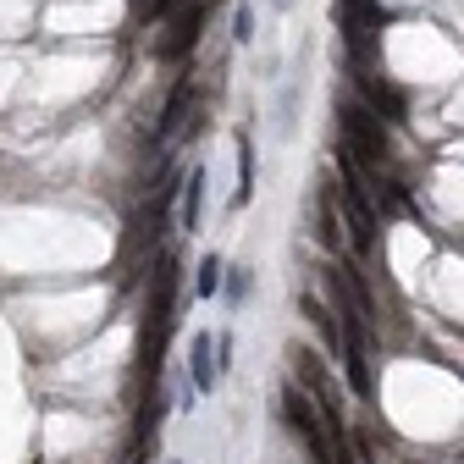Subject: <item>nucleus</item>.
<instances>
[{
  "instance_id": "obj_14",
  "label": "nucleus",
  "mask_w": 464,
  "mask_h": 464,
  "mask_svg": "<svg viewBox=\"0 0 464 464\" xmlns=\"http://www.w3.org/2000/svg\"><path fill=\"white\" fill-rule=\"evenodd\" d=\"M216 287H221V260H216V255H205V266H199V276H194V294H199V299H210Z\"/></svg>"
},
{
  "instance_id": "obj_10",
  "label": "nucleus",
  "mask_w": 464,
  "mask_h": 464,
  "mask_svg": "<svg viewBox=\"0 0 464 464\" xmlns=\"http://www.w3.org/2000/svg\"><path fill=\"white\" fill-rule=\"evenodd\" d=\"M188 100H194V78H178V89H171V100H166V116H160V139H171V133L183 128Z\"/></svg>"
},
{
  "instance_id": "obj_6",
  "label": "nucleus",
  "mask_w": 464,
  "mask_h": 464,
  "mask_svg": "<svg viewBox=\"0 0 464 464\" xmlns=\"http://www.w3.org/2000/svg\"><path fill=\"white\" fill-rule=\"evenodd\" d=\"M354 78H360V89H365V105L382 116V122H403V116H410V100H403L398 83H387L382 72H354Z\"/></svg>"
},
{
  "instance_id": "obj_2",
  "label": "nucleus",
  "mask_w": 464,
  "mask_h": 464,
  "mask_svg": "<svg viewBox=\"0 0 464 464\" xmlns=\"http://www.w3.org/2000/svg\"><path fill=\"white\" fill-rule=\"evenodd\" d=\"M171 321H178V255H166L160 282H155V304H150V315H144V337H139V371H144V382L155 376V360L166 354Z\"/></svg>"
},
{
  "instance_id": "obj_3",
  "label": "nucleus",
  "mask_w": 464,
  "mask_h": 464,
  "mask_svg": "<svg viewBox=\"0 0 464 464\" xmlns=\"http://www.w3.org/2000/svg\"><path fill=\"white\" fill-rule=\"evenodd\" d=\"M337 205H343V221H348L354 249H371L376 244V199L360 183V166H354V155H348V150L337 155Z\"/></svg>"
},
{
  "instance_id": "obj_17",
  "label": "nucleus",
  "mask_w": 464,
  "mask_h": 464,
  "mask_svg": "<svg viewBox=\"0 0 464 464\" xmlns=\"http://www.w3.org/2000/svg\"><path fill=\"white\" fill-rule=\"evenodd\" d=\"M178 6H188V0H155V6H150V17H155V23H166V17L178 12Z\"/></svg>"
},
{
  "instance_id": "obj_16",
  "label": "nucleus",
  "mask_w": 464,
  "mask_h": 464,
  "mask_svg": "<svg viewBox=\"0 0 464 464\" xmlns=\"http://www.w3.org/2000/svg\"><path fill=\"white\" fill-rule=\"evenodd\" d=\"M232 34H238V39L255 34V12H249V6H238V17H232Z\"/></svg>"
},
{
  "instance_id": "obj_11",
  "label": "nucleus",
  "mask_w": 464,
  "mask_h": 464,
  "mask_svg": "<svg viewBox=\"0 0 464 464\" xmlns=\"http://www.w3.org/2000/svg\"><path fill=\"white\" fill-rule=\"evenodd\" d=\"M255 199V144H249V133L238 139V194H232V210H244Z\"/></svg>"
},
{
  "instance_id": "obj_15",
  "label": "nucleus",
  "mask_w": 464,
  "mask_h": 464,
  "mask_svg": "<svg viewBox=\"0 0 464 464\" xmlns=\"http://www.w3.org/2000/svg\"><path fill=\"white\" fill-rule=\"evenodd\" d=\"M221 282H227V304H244V294H249V271H227Z\"/></svg>"
},
{
  "instance_id": "obj_9",
  "label": "nucleus",
  "mask_w": 464,
  "mask_h": 464,
  "mask_svg": "<svg viewBox=\"0 0 464 464\" xmlns=\"http://www.w3.org/2000/svg\"><path fill=\"white\" fill-rule=\"evenodd\" d=\"M343 371H348V387H354V398H371V371H365V343H343Z\"/></svg>"
},
{
  "instance_id": "obj_12",
  "label": "nucleus",
  "mask_w": 464,
  "mask_h": 464,
  "mask_svg": "<svg viewBox=\"0 0 464 464\" xmlns=\"http://www.w3.org/2000/svg\"><path fill=\"white\" fill-rule=\"evenodd\" d=\"M321 244L326 249H343V227H337V188L321 183Z\"/></svg>"
},
{
  "instance_id": "obj_7",
  "label": "nucleus",
  "mask_w": 464,
  "mask_h": 464,
  "mask_svg": "<svg viewBox=\"0 0 464 464\" xmlns=\"http://www.w3.org/2000/svg\"><path fill=\"white\" fill-rule=\"evenodd\" d=\"M294 371L304 376L299 387H304L310 398H321V410H337V387H332V376H326V365H321V360L310 354V348H304V343L294 348Z\"/></svg>"
},
{
  "instance_id": "obj_5",
  "label": "nucleus",
  "mask_w": 464,
  "mask_h": 464,
  "mask_svg": "<svg viewBox=\"0 0 464 464\" xmlns=\"http://www.w3.org/2000/svg\"><path fill=\"white\" fill-rule=\"evenodd\" d=\"M210 6L216 0H188V6H178L166 23V34H160V44H155V55L160 62H188V50L199 44V34H205V23H210Z\"/></svg>"
},
{
  "instance_id": "obj_13",
  "label": "nucleus",
  "mask_w": 464,
  "mask_h": 464,
  "mask_svg": "<svg viewBox=\"0 0 464 464\" xmlns=\"http://www.w3.org/2000/svg\"><path fill=\"white\" fill-rule=\"evenodd\" d=\"M199 205H205V171H188V183H183V210H178L183 232L199 227Z\"/></svg>"
},
{
  "instance_id": "obj_1",
  "label": "nucleus",
  "mask_w": 464,
  "mask_h": 464,
  "mask_svg": "<svg viewBox=\"0 0 464 464\" xmlns=\"http://www.w3.org/2000/svg\"><path fill=\"white\" fill-rule=\"evenodd\" d=\"M343 150L354 155V166H365L371 178L376 171H392V144H387V122L365 105V100H343Z\"/></svg>"
},
{
  "instance_id": "obj_8",
  "label": "nucleus",
  "mask_w": 464,
  "mask_h": 464,
  "mask_svg": "<svg viewBox=\"0 0 464 464\" xmlns=\"http://www.w3.org/2000/svg\"><path fill=\"white\" fill-rule=\"evenodd\" d=\"M188 376H194V387H199V392H210V387H216V337H210V332H199V337H194Z\"/></svg>"
},
{
  "instance_id": "obj_4",
  "label": "nucleus",
  "mask_w": 464,
  "mask_h": 464,
  "mask_svg": "<svg viewBox=\"0 0 464 464\" xmlns=\"http://www.w3.org/2000/svg\"><path fill=\"white\" fill-rule=\"evenodd\" d=\"M337 28H343L348 55H354V72H371V55L382 44L387 12L376 6V0H337Z\"/></svg>"
}]
</instances>
